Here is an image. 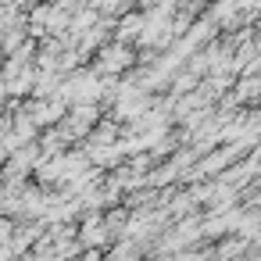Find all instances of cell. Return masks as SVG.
Returning a JSON list of instances; mask_svg holds the SVG:
<instances>
[{
    "instance_id": "1",
    "label": "cell",
    "mask_w": 261,
    "mask_h": 261,
    "mask_svg": "<svg viewBox=\"0 0 261 261\" xmlns=\"http://www.w3.org/2000/svg\"><path fill=\"white\" fill-rule=\"evenodd\" d=\"M129 65H133V50H129L125 43H115V47L97 50V65H93V72H97V75H118V72H125Z\"/></svg>"
},
{
    "instance_id": "2",
    "label": "cell",
    "mask_w": 261,
    "mask_h": 261,
    "mask_svg": "<svg viewBox=\"0 0 261 261\" xmlns=\"http://www.w3.org/2000/svg\"><path fill=\"white\" fill-rule=\"evenodd\" d=\"M140 29H143V15H125V18H122V29H118V43L136 40Z\"/></svg>"
},
{
    "instance_id": "3",
    "label": "cell",
    "mask_w": 261,
    "mask_h": 261,
    "mask_svg": "<svg viewBox=\"0 0 261 261\" xmlns=\"http://www.w3.org/2000/svg\"><path fill=\"white\" fill-rule=\"evenodd\" d=\"M15 136H18L22 143L36 140V122H33L29 115H15Z\"/></svg>"
},
{
    "instance_id": "4",
    "label": "cell",
    "mask_w": 261,
    "mask_h": 261,
    "mask_svg": "<svg viewBox=\"0 0 261 261\" xmlns=\"http://www.w3.org/2000/svg\"><path fill=\"white\" fill-rule=\"evenodd\" d=\"M90 4H93L97 11H104V15H122L129 0H90Z\"/></svg>"
},
{
    "instance_id": "5",
    "label": "cell",
    "mask_w": 261,
    "mask_h": 261,
    "mask_svg": "<svg viewBox=\"0 0 261 261\" xmlns=\"http://www.w3.org/2000/svg\"><path fill=\"white\" fill-rule=\"evenodd\" d=\"M240 250H243V243H240V240H229V243H222L215 254H218V257H229V254H240Z\"/></svg>"
},
{
    "instance_id": "6",
    "label": "cell",
    "mask_w": 261,
    "mask_h": 261,
    "mask_svg": "<svg viewBox=\"0 0 261 261\" xmlns=\"http://www.w3.org/2000/svg\"><path fill=\"white\" fill-rule=\"evenodd\" d=\"M15 4H29V0H15ZM33 4H36V0H33Z\"/></svg>"
},
{
    "instance_id": "7",
    "label": "cell",
    "mask_w": 261,
    "mask_h": 261,
    "mask_svg": "<svg viewBox=\"0 0 261 261\" xmlns=\"http://www.w3.org/2000/svg\"><path fill=\"white\" fill-rule=\"evenodd\" d=\"M143 4H154V0H143Z\"/></svg>"
}]
</instances>
